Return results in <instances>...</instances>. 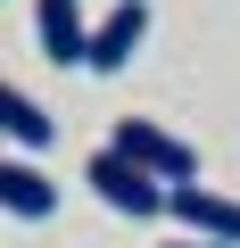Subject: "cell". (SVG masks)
<instances>
[{
	"instance_id": "6da1fadb",
	"label": "cell",
	"mask_w": 240,
	"mask_h": 248,
	"mask_svg": "<svg viewBox=\"0 0 240 248\" xmlns=\"http://www.w3.org/2000/svg\"><path fill=\"white\" fill-rule=\"evenodd\" d=\"M83 182L99 190V207H116V215H133V223L166 215V199H174V182H158V174H149V166H133L125 149H99V157L83 166Z\"/></svg>"
},
{
	"instance_id": "7a4b0ae2",
	"label": "cell",
	"mask_w": 240,
	"mask_h": 248,
	"mask_svg": "<svg viewBox=\"0 0 240 248\" xmlns=\"http://www.w3.org/2000/svg\"><path fill=\"white\" fill-rule=\"evenodd\" d=\"M108 149H125V157H133V166H149L158 182H199V149H191V141H174L166 124H149V116H116Z\"/></svg>"
},
{
	"instance_id": "3957f363",
	"label": "cell",
	"mask_w": 240,
	"mask_h": 248,
	"mask_svg": "<svg viewBox=\"0 0 240 248\" xmlns=\"http://www.w3.org/2000/svg\"><path fill=\"white\" fill-rule=\"evenodd\" d=\"M91 17H83V0H33V42L50 66H91Z\"/></svg>"
},
{
	"instance_id": "277c9868",
	"label": "cell",
	"mask_w": 240,
	"mask_h": 248,
	"mask_svg": "<svg viewBox=\"0 0 240 248\" xmlns=\"http://www.w3.org/2000/svg\"><path fill=\"white\" fill-rule=\"evenodd\" d=\"M166 215H174L182 232H199V240H224V248H240V199H224V190H207V182H174Z\"/></svg>"
},
{
	"instance_id": "5b68a950",
	"label": "cell",
	"mask_w": 240,
	"mask_h": 248,
	"mask_svg": "<svg viewBox=\"0 0 240 248\" xmlns=\"http://www.w3.org/2000/svg\"><path fill=\"white\" fill-rule=\"evenodd\" d=\"M141 42H149V0H116L91 33V75H125Z\"/></svg>"
},
{
	"instance_id": "8992f818",
	"label": "cell",
	"mask_w": 240,
	"mask_h": 248,
	"mask_svg": "<svg viewBox=\"0 0 240 248\" xmlns=\"http://www.w3.org/2000/svg\"><path fill=\"white\" fill-rule=\"evenodd\" d=\"M0 207H9L17 223H42L58 207V182L33 166V157H0Z\"/></svg>"
},
{
	"instance_id": "52a82bcc",
	"label": "cell",
	"mask_w": 240,
	"mask_h": 248,
	"mask_svg": "<svg viewBox=\"0 0 240 248\" xmlns=\"http://www.w3.org/2000/svg\"><path fill=\"white\" fill-rule=\"evenodd\" d=\"M0 133H9V141H17V157H25V149H42V141L58 133V124H50V108H42L33 91L0 83Z\"/></svg>"
},
{
	"instance_id": "ba28073f",
	"label": "cell",
	"mask_w": 240,
	"mask_h": 248,
	"mask_svg": "<svg viewBox=\"0 0 240 248\" xmlns=\"http://www.w3.org/2000/svg\"><path fill=\"white\" fill-rule=\"evenodd\" d=\"M174 248H224V240H199V232H182V240H174Z\"/></svg>"
}]
</instances>
